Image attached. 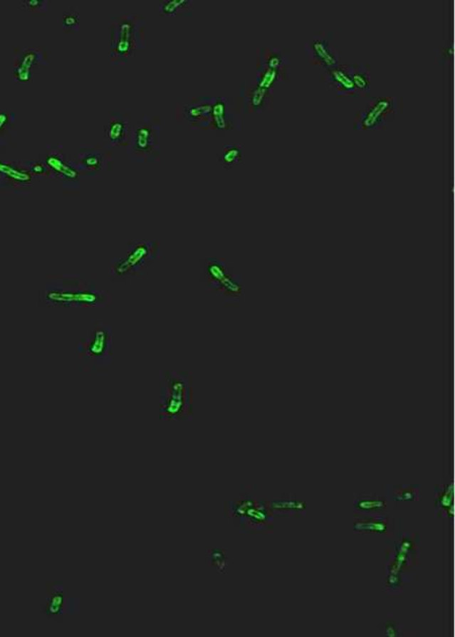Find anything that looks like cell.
I'll use <instances>...</instances> for the list:
<instances>
[{"instance_id": "6da1fadb", "label": "cell", "mask_w": 455, "mask_h": 637, "mask_svg": "<svg viewBox=\"0 0 455 637\" xmlns=\"http://www.w3.org/2000/svg\"><path fill=\"white\" fill-rule=\"evenodd\" d=\"M194 382L187 371L160 373L159 417L161 421H192L194 416Z\"/></svg>"}, {"instance_id": "7a4b0ae2", "label": "cell", "mask_w": 455, "mask_h": 637, "mask_svg": "<svg viewBox=\"0 0 455 637\" xmlns=\"http://www.w3.org/2000/svg\"><path fill=\"white\" fill-rule=\"evenodd\" d=\"M145 19L140 16H120L113 19L110 58L115 65H126L143 49Z\"/></svg>"}, {"instance_id": "3957f363", "label": "cell", "mask_w": 455, "mask_h": 637, "mask_svg": "<svg viewBox=\"0 0 455 637\" xmlns=\"http://www.w3.org/2000/svg\"><path fill=\"white\" fill-rule=\"evenodd\" d=\"M161 120L158 117H144L131 130L127 158L130 161L149 163L161 159Z\"/></svg>"}, {"instance_id": "277c9868", "label": "cell", "mask_w": 455, "mask_h": 637, "mask_svg": "<svg viewBox=\"0 0 455 637\" xmlns=\"http://www.w3.org/2000/svg\"><path fill=\"white\" fill-rule=\"evenodd\" d=\"M227 515L236 520L244 532H262L273 527V514L267 502L243 498L229 502Z\"/></svg>"}, {"instance_id": "5b68a950", "label": "cell", "mask_w": 455, "mask_h": 637, "mask_svg": "<svg viewBox=\"0 0 455 637\" xmlns=\"http://www.w3.org/2000/svg\"><path fill=\"white\" fill-rule=\"evenodd\" d=\"M59 288L50 289L47 292L48 301L63 306H103L110 301V296L105 292L93 290L88 287L80 288L79 282L64 280Z\"/></svg>"}, {"instance_id": "8992f818", "label": "cell", "mask_w": 455, "mask_h": 637, "mask_svg": "<svg viewBox=\"0 0 455 637\" xmlns=\"http://www.w3.org/2000/svg\"><path fill=\"white\" fill-rule=\"evenodd\" d=\"M79 356L89 370L112 363V330L107 325H98L93 335L79 342Z\"/></svg>"}, {"instance_id": "52a82bcc", "label": "cell", "mask_w": 455, "mask_h": 637, "mask_svg": "<svg viewBox=\"0 0 455 637\" xmlns=\"http://www.w3.org/2000/svg\"><path fill=\"white\" fill-rule=\"evenodd\" d=\"M159 255L160 245L155 241L129 243L126 257L113 260V274L120 277L138 274L147 263L158 259Z\"/></svg>"}, {"instance_id": "ba28073f", "label": "cell", "mask_w": 455, "mask_h": 637, "mask_svg": "<svg viewBox=\"0 0 455 637\" xmlns=\"http://www.w3.org/2000/svg\"><path fill=\"white\" fill-rule=\"evenodd\" d=\"M204 275L211 290L221 292L228 298H239L242 287L240 279L229 272L223 260L209 259L204 262Z\"/></svg>"}, {"instance_id": "9c48e42d", "label": "cell", "mask_w": 455, "mask_h": 637, "mask_svg": "<svg viewBox=\"0 0 455 637\" xmlns=\"http://www.w3.org/2000/svg\"><path fill=\"white\" fill-rule=\"evenodd\" d=\"M112 153L100 147H81L76 168L83 175L100 177L112 169Z\"/></svg>"}, {"instance_id": "30bf717a", "label": "cell", "mask_w": 455, "mask_h": 637, "mask_svg": "<svg viewBox=\"0 0 455 637\" xmlns=\"http://www.w3.org/2000/svg\"><path fill=\"white\" fill-rule=\"evenodd\" d=\"M215 98H196L184 106V120L194 129H209L211 125V107Z\"/></svg>"}, {"instance_id": "8fae6325", "label": "cell", "mask_w": 455, "mask_h": 637, "mask_svg": "<svg viewBox=\"0 0 455 637\" xmlns=\"http://www.w3.org/2000/svg\"><path fill=\"white\" fill-rule=\"evenodd\" d=\"M105 136L112 146H129L131 129L127 115L120 112L113 113L105 127Z\"/></svg>"}, {"instance_id": "7c38bea8", "label": "cell", "mask_w": 455, "mask_h": 637, "mask_svg": "<svg viewBox=\"0 0 455 637\" xmlns=\"http://www.w3.org/2000/svg\"><path fill=\"white\" fill-rule=\"evenodd\" d=\"M394 110V102L389 98H379L361 117L360 129H377L384 122L387 113Z\"/></svg>"}, {"instance_id": "4fadbf2b", "label": "cell", "mask_w": 455, "mask_h": 637, "mask_svg": "<svg viewBox=\"0 0 455 637\" xmlns=\"http://www.w3.org/2000/svg\"><path fill=\"white\" fill-rule=\"evenodd\" d=\"M211 127L218 132L233 129V117L230 112V102L226 98H215L211 107Z\"/></svg>"}, {"instance_id": "5bb4252c", "label": "cell", "mask_w": 455, "mask_h": 637, "mask_svg": "<svg viewBox=\"0 0 455 637\" xmlns=\"http://www.w3.org/2000/svg\"><path fill=\"white\" fill-rule=\"evenodd\" d=\"M64 586L61 583H53L49 586L47 601L43 612L48 618L57 619L63 616L65 608Z\"/></svg>"}, {"instance_id": "9a60e30c", "label": "cell", "mask_w": 455, "mask_h": 637, "mask_svg": "<svg viewBox=\"0 0 455 637\" xmlns=\"http://www.w3.org/2000/svg\"><path fill=\"white\" fill-rule=\"evenodd\" d=\"M40 50L26 49L21 51L16 56L14 77L16 80L26 82L31 79L32 68L40 60Z\"/></svg>"}, {"instance_id": "2e32d148", "label": "cell", "mask_w": 455, "mask_h": 637, "mask_svg": "<svg viewBox=\"0 0 455 637\" xmlns=\"http://www.w3.org/2000/svg\"><path fill=\"white\" fill-rule=\"evenodd\" d=\"M309 54L312 59L327 69L337 66L338 59L336 53L330 47L329 43L323 38H316L309 43Z\"/></svg>"}, {"instance_id": "e0dca14e", "label": "cell", "mask_w": 455, "mask_h": 637, "mask_svg": "<svg viewBox=\"0 0 455 637\" xmlns=\"http://www.w3.org/2000/svg\"><path fill=\"white\" fill-rule=\"evenodd\" d=\"M389 518L379 517V516L362 514L355 515L354 520V530L357 532H373L380 535H386L389 530Z\"/></svg>"}, {"instance_id": "ac0fdd59", "label": "cell", "mask_w": 455, "mask_h": 637, "mask_svg": "<svg viewBox=\"0 0 455 637\" xmlns=\"http://www.w3.org/2000/svg\"><path fill=\"white\" fill-rule=\"evenodd\" d=\"M436 499H435V508L439 517H454V484L449 483L446 485H439L435 489Z\"/></svg>"}, {"instance_id": "d6986e66", "label": "cell", "mask_w": 455, "mask_h": 637, "mask_svg": "<svg viewBox=\"0 0 455 637\" xmlns=\"http://www.w3.org/2000/svg\"><path fill=\"white\" fill-rule=\"evenodd\" d=\"M327 79L339 93H356L348 67H332L327 70Z\"/></svg>"}, {"instance_id": "ffe728a7", "label": "cell", "mask_w": 455, "mask_h": 637, "mask_svg": "<svg viewBox=\"0 0 455 637\" xmlns=\"http://www.w3.org/2000/svg\"><path fill=\"white\" fill-rule=\"evenodd\" d=\"M354 508L360 513L373 514L385 510L387 506L386 497L377 494H360L354 499Z\"/></svg>"}, {"instance_id": "44dd1931", "label": "cell", "mask_w": 455, "mask_h": 637, "mask_svg": "<svg viewBox=\"0 0 455 637\" xmlns=\"http://www.w3.org/2000/svg\"><path fill=\"white\" fill-rule=\"evenodd\" d=\"M267 503L273 515L300 516L307 509L305 502L298 499H281Z\"/></svg>"}, {"instance_id": "7402d4cb", "label": "cell", "mask_w": 455, "mask_h": 637, "mask_svg": "<svg viewBox=\"0 0 455 637\" xmlns=\"http://www.w3.org/2000/svg\"><path fill=\"white\" fill-rule=\"evenodd\" d=\"M192 0H163L159 4V13L163 16H187L192 13Z\"/></svg>"}, {"instance_id": "603a6c76", "label": "cell", "mask_w": 455, "mask_h": 637, "mask_svg": "<svg viewBox=\"0 0 455 637\" xmlns=\"http://www.w3.org/2000/svg\"><path fill=\"white\" fill-rule=\"evenodd\" d=\"M48 165L58 174L59 177L72 182L78 180L79 172L76 167H73L65 160L63 154L55 153L50 156L47 160Z\"/></svg>"}, {"instance_id": "cb8c5ba5", "label": "cell", "mask_w": 455, "mask_h": 637, "mask_svg": "<svg viewBox=\"0 0 455 637\" xmlns=\"http://www.w3.org/2000/svg\"><path fill=\"white\" fill-rule=\"evenodd\" d=\"M420 489L418 485H392L387 487V497L394 502L418 501Z\"/></svg>"}, {"instance_id": "d4e9b609", "label": "cell", "mask_w": 455, "mask_h": 637, "mask_svg": "<svg viewBox=\"0 0 455 637\" xmlns=\"http://www.w3.org/2000/svg\"><path fill=\"white\" fill-rule=\"evenodd\" d=\"M269 90L255 85L250 88L246 96V103L252 112H261L266 107L268 100Z\"/></svg>"}, {"instance_id": "484cf974", "label": "cell", "mask_w": 455, "mask_h": 637, "mask_svg": "<svg viewBox=\"0 0 455 637\" xmlns=\"http://www.w3.org/2000/svg\"><path fill=\"white\" fill-rule=\"evenodd\" d=\"M241 157H242V151H241L240 147L229 144L223 149L218 159L223 164L224 167L231 169L241 160Z\"/></svg>"}, {"instance_id": "4316f807", "label": "cell", "mask_w": 455, "mask_h": 637, "mask_svg": "<svg viewBox=\"0 0 455 637\" xmlns=\"http://www.w3.org/2000/svg\"><path fill=\"white\" fill-rule=\"evenodd\" d=\"M279 77H281L279 70H273L266 68V67H260L259 75L258 76H257L256 85L260 87V88L271 90V87L273 86V84L278 80Z\"/></svg>"}, {"instance_id": "83f0119b", "label": "cell", "mask_w": 455, "mask_h": 637, "mask_svg": "<svg viewBox=\"0 0 455 637\" xmlns=\"http://www.w3.org/2000/svg\"><path fill=\"white\" fill-rule=\"evenodd\" d=\"M350 70L351 79H352L356 93H368L370 91V75L365 69L360 67H353Z\"/></svg>"}, {"instance_id": "f1b7e54d", "label": "cell", "mask_w": 455, "mask_h": 637, "mask_svg": "<svg viewBox=\"0 0 455 637\" xmlns=\"http://www.w3.org/2000/svg\"><path fill=\"white\" fill-rule=\"evenodd\" d=\"M62 26H63L64 31H78L79 28H80V21H79L78 14L74 13V11L65 14Z\"/></svg>"}, {"instance_id": "f546056e", "label": "cell", "mask_w": 455, "mask_h": 637, "mask_svg": "<svg viewBox=\"0 0 455 637\" xmlns=\"http://www.w3.org/2000/svg\"><path fill=\"white\" fill-rule=\"evenodd\" d=\"M264 60H266V61H262L263 62V64H262L261 67H266V68L273 70H281V66H283V56H281L279 53H268V56L266 55Z\"/></svg>"}, {"instance_id": "4dcf8cb0", "label": "cell", "mask_w": 455, "mask_h": 637, "mask_svg": "<svg viewBox=\"0 0 455 637\" xmlns=\"http://www.w3.org/2000/svg\"><path fill=\"white\" fill-rule=\"evenodd\" d=\"M23 6L26 7L31 13H40V11H46L47 9V2L38 1V0H26L23 1Z\"/></svg>"}, {"instance_id": "1f68e13d", "label": "cell", "mask_w": 455, "mask_h": 637, "mask_svg": "<svg viewBox=\"0 0 455 637\" xmlns=\"http://www.w3.org/2000/svg\"><path fill=\"white\" fill-rule=\"evenodd\" d=\"M385 631H386V636L389 637H397L402 634L401 626H399V624L392 619H387L386 625H385Z\"/></svg>"}, {"instance_id": "d6a6232c", "label": "cell", "mask_w": 455, "mask_h": 637, "mask_svg": "<svg viewBox=\"0 0 455 637\" xmlns=\"http://www.w3.org/2000/svg\"><path fill=\"white\" fill-rule=\"evenodd\" d=\"M403 579L399 574H387V588L391 591H397L401 588Z\"/></svg>"}, {"instance_id": "836d02e7", "label": "cell", "mask_w": 455, "mask_h": 637, "mask_svg": "<svg viewBox=\"0 0 455 637\" xmlns=\"http://www.w3.org/2000/svg\"><path fill=\"white\" fill-rule=\"evenodd\" d=\"M7 122H9V117H7L6 113H0V132L4 130Z\"/></svg>"}]
</instances>
